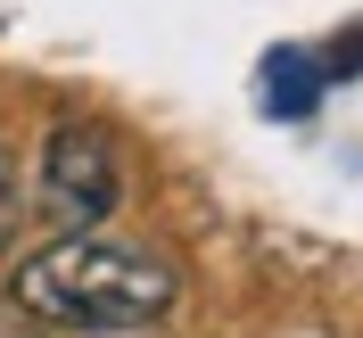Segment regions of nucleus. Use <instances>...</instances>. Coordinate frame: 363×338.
<instances>
[{
    "label": "nucleus",
    "instance_id": "4",
    "mask_svg": "<svg viewBox=\"0 0 363 338\" xmlns=\"http://www.w3.org/2000/svg\"><path fill=\"white\" fill-rule=\"evenodd\" d=\"M0 338H42V330H33L25 314H0Z\"/></svg>",
    "mask_w": 363,
    "mask_h": 338
},
{
    "label": "nucleus",
    "instance_id": "3",
    "mask_svg": "<svg viewBox=\"0 0 363 338\" xmlns=\"http://www.w3.org/2000/svg\"><path fill=\"white\" fill-rule=\"evenodd\" d=\"M9 231H17V174L0 165V248H9Z\"/></svg>",
    "mask_w": 363,
    "mask_h": 338
},
{
    "label": "nucleus",
    "instance_id": "2",
    "mask_svg": "<svg viewBox=\"0 0 363 338\" xmlns=\"http://www.w3.org/2000/svg\"><path fill=\"white\" fill-rule=\"evenodd\" d=\"M124 198V157H116V133L108 124H83L67 116L42 149V215L58 231H91L108 206Z\"/></svg>",
    "mask_w": 363,
    "mask_h": 338
},
{
    "label": "nucleus",
    "instance_id": "1",
    "mask_svg": "<svg viewBox=\"0 0 363 338\" xmlns=\"http://www.w3.org/2000/svg\"><path fill=\"white\" fill-rule=\"evenodd\" d=\"M174 264L149 248H124V240H50L42 256L17 264V305L25 322H50V330H149V322L174 314Z\"/></svg>",
    "mask_w": 363,
    "mask_h": 338
}]
</instances>
